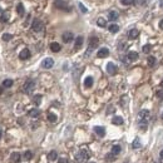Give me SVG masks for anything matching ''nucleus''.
<instances>
[{"instance_id": "f257e3e1", "label": "nucleus", "mask_w": 163, "mask_h": 163, "mask_svg": "<svg viewBox=\"0 0 163 163\" xmlns=\"http://www.w3.org/2000/svg\"><path fill=\"white\" fill-rule=\"evenodd\" d=\"M88 159H89V153H88V151H85V149H80L75 154V161L78 163H85Z\"/></svg>"}, {"instance_id": "f03ea898", "label": "nucleus", "mask_w": 163, "mask_h": 163, "mask_svg": "<svg viewBox=\"0 0 163 163\" xmlns=\"http://www.w3.org/2000/svg\"><path fill=\"white\" fill-rule=\"evenodd\" d=\"M98 43H99V40H98L97 37H90V39H89V45H88V50H87V53H85V57H89V54L97 48Z\"/></svg>"}, {"instance_id": "7ed1b4c3", "label": "nucleus", "mask_w": 163, "mask_h": 163, "mask_svg": "<svg viewBox=\"0 0 163 163\" xmlns=\"http://www.w3.org/2000/svg\"><path fill=\"white\" fill-rule=\"evenodd\" d=\"M34 88H35V82H34L33 79H28V80L25 82L24 87H23V90H24V93H27V94H31L33 90H34Z\"/></svg>"}, {"instance_id": "20e7f679", "label": "nucleus", "mask_w": 163, "mask_h": 163, "mask_svg": "<svg viewBox=\"0 0 163 163\" xmlns=\"http://www.w3.org/2000/svg\"><path fill=\"white\" fill-rule=\"evenodd\" d=\"M54 5L57 9H60V10H68L69 11V8H68V4L64 1V0H55L54 1Z\"/></svg>"}, {"instance_id": "39448f33", "label": "nucleus", "mask_w": 163, "mask_h": 163, "mask_svg": "<svg viewBox=\"0 0 163 163\" xmlns=\"http://www.w3.org/2000/svg\"><path fill=\"white\" fill-rule=\"evenodd\" d=\"M31 29H33V31L38 33V31H40L43 29V23L39 19H34L33 20V24H31Z\"/></svg>"}, {"instance_id": "423d86ee", "label": "nucleus", "mask_w": 163, "mask_h": 163, "mask_svg": "<svg viewBox=\"0 0 163 163\" xmlns=\"http://www.w3.org/2000/svg\"><path fill=\"white\" fill-rule=\"evenodd\" d=\"M117 70H118V68H117V65H115L114 63L109 62V63L107 64V73H108V74L114 75L115 73H117Z\"/></svg>"}, {"instance_id": "0eeeda50", "label": "nucleus", "mask_w": 163, "mask_h": 163, "mask_svg": "<svg viewBox=\"0 0 163 163\" xmlns=\"http://www.w3.org/2000/svg\"><path fill=\"white\" fill-rule=\"evenodd\" d=\"M53 65H54V60H53L52 58H47V59H44V60H43V63H41V67L44 68V69H50Z\"/></svg>"}, {"instance_id": "6e6552de", "label": "nucleus", "mask_w": 163, "mask_h": 163, "mask_svg": "<svg viewBox=\"0 0 163 163\" xmlns=\"http://www.w3.org/2000/svg\"><path fill=\"white\" fill-rule=\"evenodd\" d=\"M83 41H84V38H83L82 35L77 37V39H75V43H74V49H75V50H79V49L83 47Z\"/></svg>"}, {"instance_id": "1a4fd4ad", "label": "nucleus", "mask_w": 163, "mask_h": 163, "mask_svg": "<svg viewBox=\"0 0 163 163\" xmlns=\"http://www.w3.org/2000/svg\"><path fill=\"white\" fill-rule=\"evenodd\" d=\"M63 41L64 43H70L73 39H74V35H73V33H70V31H65L64 34H63Z\"/></svg>"}, {"instance_id": "9d476101", "label": "nucleus", "mask_w": 163, "mask_h": 163, "mask_svg": "<svg viewBox=\"0 0 163 163\" xmlns=\"http://www.w3.org/2000/svg\"><path fill=\"white\" fill-rule=\"evenodd\" d=\"M19 58L21 59V60H27V59H29L30 58V50L29 49H23L21 52H20V54H19Z\"/></svg>"}, {"instance_id": "9b49d317", "label": "nucleus", "mask_w": 163, "mask_h": 163, "mask_svg": "<svg viewBox=\"0 0 163 163\" xmlns=\"http://www.w3.org/2000/svg\"><path fill=\"white\" fill-rule=\"evenodd\" d=\"M138 117H139V121H147L148 117H149V110L147 109H142L139 113H138Z\"/></svg>"}, {"instance_id": "f8f14e48", "label": "nucleus", "mask_w": 163, "mask_h": 163, "mask_svg": "<svg viewBox=\"0 0 163 163\" xmlns=\"http://www.w3.org/2000/svg\"><path fill=\"white\" fill-rule=\"evenodd\" d=\"M109 55V50L108 48H100L98 50V53H97V57L98 58H106Z\"/></svg>"}, {"instance_id": "ddd939ff", "label": "nucleus", "mask_w": 163, "mask_h": 163, "mask_svg": "<svg viewBox=\"0 0 163 163\" xmlns=\"http://www.w3.org/2000/svg\"><path fill=\"white\" fill-rule=\"evenodd\" d=\"M94 132H96L99 137H104V134H106V129H104L103 127H100V125H96V127H94Z\"/></svg>"}, {"instance_id": "4468645a", "label": "nucleus", "mask_w": 163, "mask_h": 163, "mask_svg": "<svg viewBox=\"0 0 163 163\" xmlns=\"http://www.w3.org/2000/svg\"><path fill=\"white\" fill-rule=\"evenodd\" d=\"M10 158H11V161L14 163H18V162H20V159H21V156H20V153H18V152H14V153H11Z\"/></svg>"}, {"instance_id": "2eb2a0df", "label": "nucleus", "mask_w": 163, "mask_h": 163, "mask_svg": "<svg viewBox=\"0 0 163 163\" xmlns=\"http://www.w3.org/2000/svg\"><path fill=\"white\" fill-rule=\"evenodd\" d=\"M112 123H113L114 125H122L123 124V118L119 117V115H115L114 118L112 119Z\"/></svg>"}, {"instance_id": "dca6fc26", "label": "nucleus", "mask_w": 163, "mask_h": 163, "mask_svg": "<svg viewBox=\"0 0 163 163\" xmlns=\"http://www.w3.org/2000/svg\"><path fill=\"white\" fill-rule=\"evenodd\" d=\"M28 114H29V117H31V118H37V117L40 115V110L37 109V108H34V109H30V110H29Z\"/></svg>"}, {"instance_id": "f3484780", "label": "nucleus", "mask_w": 163, "mask_h": 163, "mask_svg": "<svg viewBox=\"0 0 163 163\" xmlns=\"http://www.w3.org/2000/svg\"><path fill=\"white\" fill-rule=\"evenodd\" d=\"M138 34H139V31H138L137 29H131L129 33H128V38L129 39H135L137 37H138Z\"/></svg>"}, {"instance_id": "a211bd4d", "label": "nucleus", "mask_w": 163, "mask_h": 163, "mask_svg": "<svg viewBox=\"0 0 163 163\" xmlns=\"http://www.w3.org/2000/svg\"><path fill=\"white\" fill-rule=\"evenodd\" d=\"M60 49H62V47H60V44H58V43H52V44H50V50L54 52V53L60 52Z\"/></svg>"}, {"instance_id": "6ab92c4d", "label": "nucleus", "mask_w": 163, "mask_h": 163, "mask_svg": "<svg viewBox=\"0 0 163 163\" xmlns=\"http://www.w3.org/2000/svg\"><path fill=\"white\" fill-rule=\"evenodd\" d=\"M128 59H129L131 62H135V60L138 59V53H137V52H129V53H128Z\"/></svg>"}, {"instance_id": "aec40b11", "label": "nucleus", "mask_w": 163, "mask_h": 163, "mask_svg": "<svg viewBox=\"0 0 163 163\" xmlns=\"http://www.w3.org/2000/svg\"><path fill=\"white\" fill-rule=\"evenodd\" d=\"M121 152H122V147H121L119 144H114V145L112 147V153H114L115 156L119 154Z\"/></svg>"}, {"instance_id": "412c9836", "label": "nucleus", "mask_w": 163, "mask_h": 163, "mask_svg": "<svg viewBox=\"0 0 163 163\" xmlns=\"http://www.w3.org/2000/svg\"><path fill=\"white\" fill-rule=\"evenodd\" d=\"M92 85H93V78L87 77L85 79H84V87H85V88H90Z\"/></svg>"}, {"instance_id": "4be33fe9", "label": "nucleus", "mask_w": 163, "mask_h": 163, "mask_svg": "<svg viewBox=\"0 0 163 163\" xmlns=\"http://www.w3.org/2000/svg\"><path fill=\"white\" fill-rule=\"evenodd\" d=\"M57 158H58V153L55 152V151L49 152V154H48V159H49V161H55Z\"/></svg>"}, {"instance_id": "5701e85b", "label": "nucleus", "mask_w": 163, "mask_h": 163, "mask_svg": "<svg viewBox=\"0 0 163 163\" xmlns=\"http://www.w3.org/2000/svg\"><path fill=\"white\" fill-rule=\"evenodd\" d=\"M108 29H109L110 33H118V31H119V27H118L117 24H110V25L108 27Z\"/></svg>"}, {"instance_id": "b1692460", "label": "nucleus", "mask_w": 163, "mask_h": 163, "mask_svg": "<svg viewBox=\"0 0 163 163\" xmlns=\"http://www.w3.org/2000/svg\"><path fill=\"white\" fill-rule=\"evenodd\" d=\"M97 24H98L100 28H104V27H107V20L104 19V18H98V20H97Z\"/></svg>"}, {"instance_id": "393cba45", "label": "nucleus", "mask_w": 163, "mask_h": 163, "mask_svg": "<svg viewBox=\"0 0 163 163\" xmlns=\"http://www.w3.org/2000/svg\"><path fill=\"white\" fill-rule=\"evenodd\" d=\"M138 125H139V129H141V131H143V132L147 129V127H148L147 121H139V122H138Z\"/></svg>"}, {"instance_id": "a878e982", "label": "nucleus", "mask_w": 163, "mask_h": 163, "mask_svg": "<svg viewBox=\"0 0 163 163\" xmlns=\"http://www.w3.org/2000/svg\"><path fill=\"white\" fill-rule=\"evenodd\" d=\"M108 19L112 20V21L117 20V19H118V13H117V11H110V13H109V15H108Z\"/></svg>"}, {"instance_id": "bb28decb", "label": "nucleus", "mask_w": 163, "mask_h": 163, "mask_svg": "<svg viewBox=\"0 0 163 163\" xmlns=\"http://www.w3.org/2000/svg\"><path fill=\"white\" fill-rule=\"evenodd\" d=\"M132 147L137 149V148H141L142 147V143H141V141H139V138H135L134 141H133V143H132Z\"/></svg>"}, {"instance_id": "cd10ccee", "label": "nucleus", "mask_w": 163, "mask_h": 163, "mask_svg": "<svg viewBox=\"0 0 163 163\" xmlns=\"http://www.w3.org/2000/svg\"><path fill=\"white\" fill-rule=\"evenodd\" d=\"M13 84H14V82H13L11 79H5V80L3 82V87H4V88H10Z\"/></svg>"}, {"instance_id": "c85d7f7f", "label": "nucleus", "mask_w": 163, "mask_h": 163, "mask_svg": "<svg viewBox=\"0 0 163 163\" xmlns=\"http://www.w3.org/2000/svg\"><path fill=\"white\" fill-rule=\"evenodd\" d=\"M16 11H18L19 15H24V13H25L24 5H23V4H18V5H16Z\"/></svg>"}, {"instance_id": "c756f323", "label": "nucleus", "mask_w": 163, "mask_h": 163, "mask_svg": "<svg viewBox=\"0 0 163 163\" xmlns=\"http://www.w3.org/2000/svg\"><path fill=\"white\" fill-rule=\"evenodd\" d=\"M8 20H9V14L5 11V13H3V14H1V16H0V21H1V23H6Z\"/></svg>"}, {"instance_id": "7c9ffc66", "label": "nucleus", "mask_w": 163, "mask_h": 163, "mask_svg": "<svg viewBox=\"0 0 163 163\" xmlns=\"http://www.w3.org/2000/svg\"><path fill=\"white\" fill-rule=\"evenodd\" d=\"M48 119H49V122L54 123V122H57L58 117H57V114H54V113H49V114H48Z\"/></svg>"}, {"instance_id": "2f4dec72", "label": "nucleus", "mask_w": 163, "mask_h": 163, "mask_svg": "<svg viewBox=\"0 0 163 163\" xmlns=\"http://www.w3.org/2000/svg\"><path fill=\"white\" fill-rule=\"evenodd\" d=\"M33 102H34L37 106H39V104H40V102H41V94H37V96H34Z\"/></svg>"}, {"instance_id": "473e14b6", "label": "nucleus", "mask_w": 163, "mask_h": 163, "mask_svg": "<svg viewBox=\"0 0 163 163\" xmlns=\"http://www.w3.org/2000/svg\"><path fill=\"white\" fill-rule=\"evenodd\" d=\"M147 60H148V65H149V67H153L154 64H156V58L152 57V55H151V57H148Z\"/></svg>"}, {"instance_id": "72a5a7b5", "label": "nucleus", "mask_w": 163, "mask_h": 163, "mask_svg": "<svg viewBox=\"0 0 163 163\" xmlns=\"http://www.w3.org/2000/svg\"><path fill=\"white\" fill-rule=\"evenodd\" d=\"M1 38H3V40H4V41H9V40H11L13 35H11V34H9V33H5V34L1 37Z\"/></svg>"}, {"instance_id": "f704fd0d", "label": "nucleus", "mask_w": 163, "mask_h": 163, "mask_svg": "<svg viewBox=\"0 0 163 163\" xmlns=\"http://www.w3.org/2000/svg\"><path fill=\"white\" fill-rule=\"evenodd\" d=\"M24 158H25L27 161H30V159L33 158V153H31L30 151H27V152L24 153Z\"/></svg>"}, {"instance_id": "c9c22d12", "label": "nucleus", "mask_w": 163, "mask_h": 163, "mask_svg": "<svg viewBox=\"0 0 163 163\" xmlns=\"http://www.w3.org/2000/svg\"><path fill=\"white\" fill-rule=\"evenodd\" d=\"M151 49H152L151 44H145V45L143 47V49H142V50H143V53H145V54H147V53H149V52H151Z\"/></svg>"}, {"instance_id": "e433bc0d", "label": "nucleus", "mask_w": 163, "mask_h": 163, "mask_svg": "<svg viewBox=\"0 0 163 163\" xmlns=\"http://www.w3.org/2000/svg\"><path fill=\"white\" fill-rule=\"evenodd\" d=\"M121 3H122L123 5H132V4L134 3V0H121Z\"/></svg>"}, {"instance_id": "4c0bfd02", "label": "nucleus", "mask_w": 163, "mask_h": 163, "mask_svg": "<svg viewBox=\"0 0 163 163\" xmlns=\"http://www.w3.org/2000/svg\"><path fill=\"white\" fill-rule=\"evenodd\" d=\"M78 6H79V9H80V11H82V13H88V9H87V8L83 5V4H82V3H79V4H78Z\"/></svg>"}, {"instance_id": "58836bf2", "label": "nucleus", "mask_w": 163, "mask_h": 163, "mask_svg": "<svg viewBox=\"0 0 163 163\" xmlns=\"http://www.w3.org/2000/svg\"><path fill=\"white\" fill-rule=\"evenodd\" d=\"M115 157V154L114 153H108L106 156V159L107 161H113V158Z\"/></svg>"}, {"instance_id": "ea45409f", "label": "nucleus", "mask_w": 163, "mask_h": 163, "mask_svg": "<svg viewBox=\"0 0 163 163\" xmlns=\"http://www.w3.org/2000/svg\"><path fill=\"white\" fill-rule=\"evenodd\" d=\"M156 96L158 97L159 99H163V90H158V92L156 93Z\"/></svg>"}, {"instance_id": "a19ab883", "label": "nucleus", "mask_w": 163, "mask_h": 163, "mask_svg": "<svg viewBox=\"0 0 163 163\" xmlns=\"http://www.w3.org/2000/svg\"><path fill=\"white\" fill-rule=\"evenodd\" d=\"M58 163H69V161H68L67 158H59L58 159Z\"/></svg>"}, {"instance_id": "79ce46f5", "label": "nucleus", "mask_w": 163, "mask_h": 163, "mask_svg": "<svg viewBox=\"0 0 163 163\" xmlns=\"http://www.w3.org/2000/svg\"><path fill=\"white\" fill-rule=\"evenodd\" d=\"M159 28H161V29H163V19L161 20V21H159Z\"/></svg>"}, {"instance_id": "37998d69", "label": "nucleus", "mask_w": 163, "mask_h": 163, "mask_svg": "<svg viewBox=\"0 0 163 163\" xmlns=\"http://www.w3.org/2000/svg\"><path fill=\"white\" fill-rule=\"evenodd\" d=\"M159 157H161V158H162V159H163V149H162V151H161V153H159Z\"/></svg>"}, {"instance_id": "c03bdc74", "label": "nucleus", "mask_w": 163, "mask_h": 163, "mask_svg": "<svg viewBox=\"0 0 163 163\" xmlns=\"http://www.w3.org/2000/svg\"><path fill=\"white\" fill-rule=\"evenodd\" d=\"M159 4H161V8L163 9V0H161V3H159Z\"/></svg>"}, {"instance_id": "a18cd8bd", "label": "nucleus", "mask_w": 163, "mask_h": 163, "mask_svg": "<svg viewBox=\"0 0 163 163\" xmlns=\"http://www.w3.org/2000/svg\"><path fill=\"white\" fill-rule=\"evenodd\" d=\"M161 87H162V88H163V79H162V80H161Z\"/></svg>"}, {"instance_id": "49530a36", "label": "nucleus", "mask_w": 163, "mask_h": 163, "mask_svg": "<svg viewBox=\"0 0 163 163\" xmlns=\"http://www.w3.org/2000/svg\"><path fill=\"white\" fill-rule=\"evenodd\" d=\"M1 93H3V88L0 87V94H1Z\"/></svg>"}, {"instance_id": "de8ad7c7", "label": "nucleus", "mask_w": 163, "mask_h": 163, "mask_svg": "<svg viewBox=\"0 0 163 163\" xmlns=\"http://www.w3.org/2000/svg\"><path fill=\"white\" fill-rule=\"evenodd\" d=\"M0 138H1V131H0Z\"/></svg>"}, {"instance_id": "09e8293b", "label": "nucleus", "mask_w": 163, "mask_h": 163, "mask_svg": "<svg viewBox=\"0 0 163 163\" xmlns=\"http://www.w3.org/2000/svg\"><path fill=\"white\" fill-rule=\"evenodd\" d=\"M162 119H163V113H162Z\"/></svg>"}]
</instances>
